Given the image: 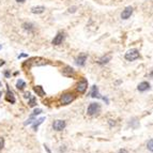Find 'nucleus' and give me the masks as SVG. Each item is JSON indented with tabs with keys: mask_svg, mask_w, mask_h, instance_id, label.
<instances>
[{
	"mask_svg": "<svg viewBox=\"0 0 153 153\" xmlns=\"http://www.w3.org/2000/svg\"><path fill=\"white\" fill-rule=\"evenodd\" d=\"M28 106L31 108H35L37 107V105H38V101H37V97L34 95H30V97L28 99V102H27Z\"/></svg>",
	"mask_w": 153,
	"mask_h": 153,
	"instance_id": "17",
	"label": "nucleus"
},
{
	"mask_svg": "<svg viewBox=\"0 0 153 153\" xmlns=\"http://www.w3.org/2000/svg\"><path fill=\"white\" fill-rule=\"evenodd\" d=\"M30 95H31V92H29V91L25 92V93H24V97H25V99H29Z\"/></svg>",
	"mask_w": 153,
	"mask_h": 153,
	"instance_id": "28",
	"label": "nucleus"
},
{
	"mask_svg": "<svg viewBox=\"0 0 153 153\" xmlns=\"http://www.w3.org/2000/svg\"><path fill=\"white\" fill-rule=\"evenodd\" d=\"M110 59H111V56H110V55H106V56H103L102 58H100V59L97 60V63L101 65H104L106 64V63H108V62L110 61Z\"/></svg>",
	"mask_w": 153,
	"mask_h": 153,
	"instance_id": "19",
	"label": "nucleus"
},
{
	"mask_svg": "<svg viewBox=\"0 0 153 153\" xmlns=\"http://www.w3.org/2000/svg\"><path fill=\"white\" fill-rule=\"evenodd\" d=\"M51 126H53V130H54V131L61 132L67 127V122H65L64 120H61V119H57V120H55L54 122H53Z\"/></svg>",
	"mask_w": 153,
	"mask_h": 153,
	"instance_id": "5",
	"label": "nucleus"
},
{
	"mask_svg": "<svg viewBox=\"0 0 153 153\" xmlns=\"http://www.w3.org/2000/svg\"><path fill=\"white\" fill-rule=\"evenodd\" d=\"M44 121H45V117H41V118H37V119H35V120L33 121V123H32V130H33V131H34V132L38 131L39 126L43 123Z\"/></svg>",
	"mask_w": 153,
	"mask_h": 153,
	"instance_id": "16",
	"label": "nucleus"
},
{
	"mask_svg": "<svg viewBox=\"0 0 153 153\" xmlns=\"http://www.w3.org/2000/svg\"><path fill=\"white\" fill-rule=\"evenodd\" d=\"M22 27H23V29H24L25 31H27L28 33H33L35 30V26L32 24V23H24Z\"/></svg>",
	"mask_w": 153,
	"mask_h": 153,
	"instance_id": "14",
	"label": "nucleus"
},
{
	"mask_svg": "<svg viewBox=\"0 0 153 153\" xmlns=\"http://www.w3.org/2000/svg\"><path fill=\"white\" fill-rule=\"evenodd\" d=\"M2 95H3V94H2V91H0V100H1V97H2Z\"/></svg>",
	"mask_w": 153,
	"mask_h": 153,
	"instance_id": "34",
	"label": "nucleus"
},
{
	"mask_svg": "<svg viewBox=\"0 0 153 153\" xmlns=\"http://www.w3.org/2000/svg\"><path fill=\"white\" fill-rule=\"evenodd\" d=\"M4 64H6V61H4V60H0V67Z\"/></svg>",
	"mask_w": 153,
	"mask_h": 153,
	"instance_id": "30",
	"label": "nucleus"
},
{
	"mask_svg": "<svg viewBox=\"0 0 153 153\" xmlns=\"http://www.w3.org/2000/svg\"><path fill=\"white\" fill-rule=\"evenodd\" d=\"M1 48H2V45H0V49H1Z\"/></svg>",
	"mask_w": 153,
	"mask_h": 153,
	"instance_id": "35",
	"label": "nucleus"
},
{
	"mask_svg": "<svg viewBox=\"0 0 153 153\" xmlns=\"http://www.w3.org/2000/svg\"><path fill=\"white\" fill-rule=\"evenodd\" d=\"M37 119V117H33V116H30L29 118L27 119V120L25 121L24 122V125L26 126V125H30V124H32L33 123V121Z\"/></svg>",
	"mask_w": 153,
	"mask_h": 153,
	"instance_id": "21",
	"label": "nucleus"
},
{
	"mask_svg": "<svg viewBox=\"0 0 153 153\" xmlns=\"http://www.w3.org/2000/svg\"><path fill=\"white\" fill-rule=\"evenodd\" d=\"M4 146H6V139H4V137L0 136V151L3 150Z\"/></svg>",
	"mask_w": 153,
	"mask_h": 153,
	"instance_id": "24",
	"label": "nucleus"
},
{
	"mask_svg": "<svg viewBox=\"0 0 153 153\" xmlns=\"http://www.w3.org/2000/svg\"><path fill=\"white\" fill-rule=\"evenodd\" d=\"M6 86H7V92L4 94V100H6L9 104H15L16 103V97H15L13 92L11 91V89H10L8 83H6Z\"/></svg>",
	"mask_w": 153,
	"mask_h": 153,
	"instance_id": "8",
	"label": "nucleus"
},
{
	"mask_svg": "<svg viewBox=\"0 0 153 153\" xmlns=\"http://www.w3.org/2000/svg\"><path fill=\"white\" fill-rule=\"evenodd\" d=\"M27 57H28V54H19L18 56H17V58L20 59V58H27Z\"/></svg>",
	"mask_w": 153,
	"mask_h": 153,
	"instance_id": "27",
	"label": "nucleus"
},
{
	"mask_svg": "<svg viewBox=\"0 0 153 153\" xmlns=\"http://www.w3.org/2000/svg\"><path fill=\"white\" fill-rule=\"evenodd\" d=\"M76 99V95L73 92L71 91H67V92H63V93L60 95V99H59V103L63 106H67V105L71 104L73 101H75Z\"/></svg>",
	"mask_w": 153,
	"mask_h": 153,
	"instance_id": "2",
	"label": "nucleus"
},
{
	"mask_svg": "<svg viewBox=\"0 0 153 153\" xmlns=\"http://www.w3.org/2000/svg\"><path fill=\"white\" fill-rule=\"evenodd\" d=\"M75 89L78 93L83 94L87 91V89H88V81H87L86 78H81V79H79L78 83H76Z\"/></svg>",
	"mask_w": 153,
	"mask_h": 153,
	"instance_id": "3",
	"label": "nucleus"
},
{
	"mask_svg": "<svg viewBox=\"0 0 153 153\" xmlns=\"http://www.w3.org/2000/svg\"><path fill=\"white\" fill-rule=\"evenodd\" d=\"M42 113H43V110L41 109V108H34V110H33L32 113H31L30 116H33V117H38V116H40Z\"/></svg>",
	"mask_w": 153,
	"mask_h": 153,
	"instance_id": "22",
	"label": "nucleus"
},
{
	"mask_svg": "<svg viewBox=\"0 0 153 153\" xmlns=\"http://www.w3.org/2000/svg\"><path fill=\"white\" fill-rule=\"evenodd\" d=\"M61 73L63 76L69 77V78H74L76 76L75 70H74L72 67H70V65H64V67L61 69Z\"/></svg>",
	"mask_w": 153,
	"mask_h": 153,
	"instance_id": "7",
	"label": "nucleus"
},
{
	"mask_svg": "<svg viewBox=\"0 0 153 153\" xmlns=\"http://www.w3.org/2000/svg\"><path fill=\"white\" fill-rule=\"evenodd\" d=\"M90 97H97V99H103L104 101H106V102L108 103V100L107 99H105V97H101V94H100V92H99V88H97V86H93L91 88V91H90Z\"/></svg>",
	"mask_w": 153,
	"mask_h": 153,
	"instance_id": "12",
	"label": "nucleus"
},
{
	"mask_svg": "<svg viewBox=\"0 0 153 153\" xmlns=\"http://www.w3.org/2000/svg\"><path fill=\"white\" fill-rule=\"evenodd\" d=\"M139 51L136 48H132L130 51H127L124 55V58H125L127 61H134V60L138 59L139 58Z\"/></svg>",
	"mask_w": 153,
	"mask_h": 153,
	"instance_id": "4",
	"label": "nucleus"
},
{
	"mask_svg": "<svg viewBox=\"0 0 153 153\" xmlns=\"http://www.w3.org/2000/svg\"><path fill=\"white\" fill-rule=\"evenodd\" d=\"M87 54H81L79 56H77L75 58V63L78 67H83L86 64V60H87Z\"/></svg>",
	"mask_w": 153,
	"mask_h": 153,
	"instance_id": "10",
	"label": "nucleus"
},
{
	"mask_svg": "<svg viewBox=\"0 0 153 153\" xmlns=\"http://www.w3.org/2000/svg\"><path fill=\"white\" fill-rule=\"evenodd\" d=\"M101 111V105L99 103H91L87 108V113L89 116H95Z\"/></svg>",
	"mask_w": 153,
	"mask_h": 153,
	"instance_id": "6",
	"label": "nucleus"
},
{
	"mask_svg": "<svg viewBox=\"0 0 153 153\" xmlns=\"http://www.w3.org/2000/svg\"><path fill=\"white\" fill-rule=\"evenodd\" d=\"M47 64H51L49 60L43 59V58H39V57H33V58H30V59H28V60H26V61L23 62L22 67H27V70H28V69H30V67H43V65H47Z\"/></svg>",
	"mask_w": 153,
	"mask_h": 153,
	"instance_id": "1",
	"label": "nucleus"
},
{
	"mask_svg": "<svg viewBox=\"0 0 153 153\" xmlns=\"http://www.w3.org/2000/svg\"><path fill=\"white\" fill-rule=\"evenodd\" d=\"M32 89H33V91H34V93L37 94V95H39V97H44L46 95V92H45V90H44V88L42 86H40V85H35V86H33L32 87Z\"/></svg>",
	"mask_w": 153,
	"mask_h": 153,
	"instance_id": "13",
	"label": "nucleus"
},
{
	"mask_svg": "<svg viewBox=\"0 0 153 153\" xmlns=\"http://www.w3.org/2000/svg\"><path fill=\"white\" fill-rule=\"evenodd\" d=\"M3 76H4L6 78H11V76H12L11 70H4L3 71Z\"/></svg>",
	"mask_w": 153,
	"mask_h": 153,
	"instance_id": "25",
	"label": "nucleus"
},
{
	"mask_svg": "<svg viewBox=\"0 0 153 153\" xmlns=\"http://www.w3.org/2000/svg\"><path fill=\"white\" fill-rule=\"evenodd\" d=\"M149 88H150V83H148V81H142V83H140L139 85H138V87H137L138 91H140V92L147 91Z\"/></svg>",
	"mask_w": 153,
	"mask_h": 153,
	"instance_id": "18",
	"label": "nucleus"
},
{
	"mask_svg": "<svg viewBox=\"0 0 153 153\" xmlns=\"http://www.w3.org/2000/svg\"><path fill=\"white\" fill-rule=\"evenodd\" d=\"M44 149L47 151V153H51V151L49 150V148H48V146H47V145H44Z\"/></svg>",
	"mask_w": 153,
	"mask_h": 153,
	"instance_id": "29",
	"label": "nucleus"
},
{
	"mask_svg": "<svg viewBox=\"0 0 153 153\" xmlns=\"http://www.w3.org/2000/svg\"><path fill=\"white\" fill-rule=\"evenodd\" d=\"M18 74H19V71H16V72H14L13 74H12V75H13V76H17Z\"/></svg>",
	"mask_w": 153,
	"mask_h": 153,
	"instance_id": "31",
	"label": "nucleus"
},
{
	"mask_svg": "<svg viewBox=\"0 0 153 153\" xmlns=\"http://www.w3.org/2000/svg\"><path fill=\"white\" fill-rule=\"evenodd\" d=\"M76 10H77V8H76V7H72V8L69 9V13H75Z\"/></svg>",
	"mask_w": 153,
	"mask_h": 153,
	"instance_id": "26",
	"label": "nucleus"
},
{
	"mask_svg": "<svg viewBox=\"0 0 153 153\" xmlns=\"http://www.w3.org/2000/svg\"><path fill=\"white\" fill-rule=\"evenodd\" d=\"M147 148H148V150L149 151L153 152V138H151V139L147 142Z\"/></svg>",
	"mask_w": 153,
	"mask_h": 153,
	"instance_id": "23",
	"label": "nucleus"
},
{
	"mask_svg": "<svg viewBox=\"0 0 153 153\" xmlns=\"http://www.w3.org/2000/svg\"><path fill=\"white\" fill-rule=\"evenodd\" d=\"M26 0H16V2H18V3H24Z\"/></svg>",
	"mask_w": 153,
	"mask_h": 153,
	"instance_id": "32",
	"label": "nucleus"
},
{
	"mask_svg": "<svg viewBox=\"0 0 153 153\" xmlns=\"http://www.w3.org/2000/svg\"><path fill=\"white\" fill-rule=\"evenodd\" d=\"M45 12V7L43 6H38V7H33L31 8V13L33 14H41Z\"/></svg>",
	"mask_w": 153,
	"mask_h": 153,
	"instance_id": "20",
	"label": "nucleus"
},
{
	"mask_svg": "<svg viewBox=\"0 0 153 153\" xmlns=\"http://www.w3.org/2000/svg\"><path fill=\"white\" fill-rule=\"evenodd\" d=\"M118 153H127V152H126V150H124V149H122V150H120Z\"/></svg>",
	"mask_w": 153,
	"mask_h": 153,
	"instance_id": "33",
	"label": "nucleus"
},
{
	"mask_svg": "<svg viewBox=\"0 0 153 153\" xmlns=\"http://www.w3.org/2000/svg\"><path fill=\"white\" fill-rule=\"evenodd\" d=\"M133 10H134L133 7H126L123 11H122V13H121V18L122 19H129L130 17H131L132 14H133Z\"/></svg>",
	"mask_w": 153,
	"mask_h": 153,
	"instance_id": "11",
	"label": "nucleus"
},
{
	"mask_svg": "<svg viewBox=\"0 0 153 153\" xmlns=\"http://www.w3.org/2000/svg\"><path fill=\"white\" fill-rule=\"evenodd\" d=\"M1 86H2V83H0V87H1Z\"/></svg>",
	"mask_w": 153,
	"mask_h": 153,
	"instance_id": "36",
	"label": "nucleus"
},
{
	"mask_svg": "<svg viewBox=\"0 0 153 153\" xmlns=\"http://www.w3.org/2000/svg\"><path fill=\"white\" fill-rule=\"evenodd\" d=\"M64 39H65V33L63 31H59V32L55 35V38L53 39L51 44L55 46H59L64 42Z\"/></svg>",
	"mask_w": 153,
	"mask_h": 153,
	"instance_id": "9",
	"label": "nucleus"
},
{
	"mask_svg": "<svg viewBox=\"0 0 153 153\" xmlns=\"http://www.w3.org/2000/svg\"><path fill=\"white\" fill-rule=\"evenodd\" d=\"M15 87H16V89L18 91H24L25 89H26V87H27V83H26L24 79H22V78H18Z\"/></svg>",
	"mask_w": 153,
	"mask_h": 153,
	"instance_id": "15",
	"label": "nucleus"
}]
</instances>
